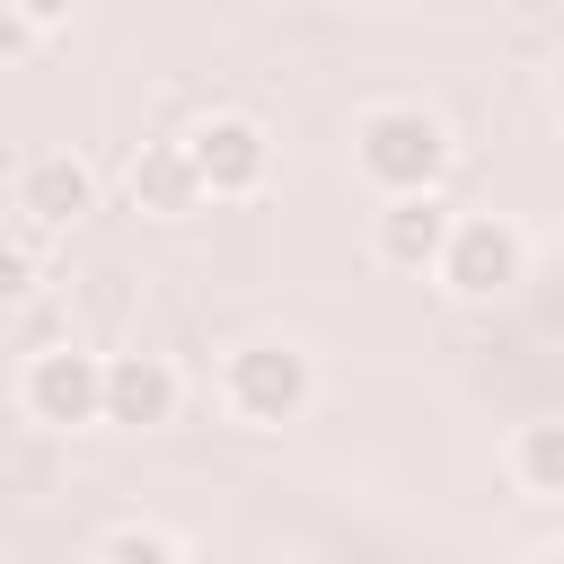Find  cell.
Masks as SVG:
<instances>
[{
    "instance_id": "obj_12",
    "label": "cell",
    "mask_w": 564,
    "mask_h": 564,
    "mask_svg": "<svg viewBox=\"0 0 564 564\" xmlns=\"http://www.w3.org/2000/svg\"><path fill=\"white\" fill-rule=\"evenodd\" d=\"M53 26H62V9H9L0 0V62H18L26 44H44Z\"/></svg>"
},
{
    "instance_id": "obj_2",
    "label": "cell",
    "mask_w": 564,
    "mask_h": 564,
    "mask_svg": "<svg viewBox=\"0 0 564 564\" xmlns=\"http://www.w3.org/2000/svg\"><path fill=\"white\" fill-rule=\"evenodd\" d=\"M308 397H317V361H308L291 335L229 344V361H220V405H229L238 423L282 432V423H300V414H308Z\"/></svg>"
},
{
    "instance_id": "obj_5",
    "label": "cell",
    "mask_w": 564,
    "mask_h": 564,
    "mask_svg": "<svg viewBox=\"0 0 564 564\" xmlns=\"http://www.w3.org/2000/svg\"><path fill=\"white\" fill-rule=\"evenodd\" d=\"M529 273V247H520V229L502 220V212H458V229H449V247H441V291L449 300H502L511 282Z\"/></svg>"
},
{
    "instance_id": "obj_4",
    "label": "cell",
    "mask_w": 564,
    "mask_h": 564,
    "mask_svg": "<svg viewBox=\"0 0 564 564\" xmlns=\"http://www.w3.org/2000/svg\"><path fill=\"white\" fill-rule=\"evenodd\" d=\"M185 159H194V176H203L212 203H238V194H256V185L273 176V132H264V115H247V106H212V115L185 132Z\"/></svg>"
},
{
    "instance_id": "obj_9",
    "label": "cell",
    "mask_w": 564,
    "mask_h": 564,
    "mask_svg": "<svg viewBox=\"0 0 564 564\" xmlns=\"http://www.w3.org/2000/svg\"><path fill=\"white\" fill-rule=\"evenodd\" d=\"M132 203L141 212H159V220H185V212H203L212 194H203V176H194V159H185V141H150L141 159H132Z\"/></svg>"
},
{
    "instance_id": "obj_8",
    "label": "cell",
    "mask_w": 564,
    "mask_h": 564,
    "mask_svg": "<svg viewBox=\"0 0 564 564\" xmlns=\"http://www.w3.org/2000/svg\"><path fill=\"white\" fill-rule=\"evenodd\" d=\"M18 212H26L35 229H70L79 212H97V167H88L79 150H35V159L18 167Z\"/></svg>"
},
{
    "instance_id": "obj_3",
    "label": "cell",
    "mask_w": 564,
    "mask_h": 564,
    "mask_svg": "<svg viewBox=\"0 0 564 564\" xmlns=\"http://www.w3.org/2000/svg\"><path fill=\"white\" fill-rule=\"evenodd\" d=\"M18 405H26V423H44V432L106 423V352H79V344H44V352H26V370H18Z\"/></svg>"
},
{
    "instance_id": "obj_14",
    "label": "cell",
    "mask_w": 564,
    "mask_h": 564,
    "mask_svg": "<svg viewBox=\"0 0 564 564\" xmlns=\"http://www.w3.org/2000/svg\"><path fill=\"white\" fill-rule=\"evenodd\" d=\"M546 106L564 115V53H555V70H546Z\"/></svg>"
},
{
    "instance_id": "obj_15",
    "label": "cell",
    "mask_w": 564,
    "mask_h": 564,
    "mask_svg": "<svg viewBox=\"0 0 564 564\" xmlns=\"http://www.w3.org/2000/svg\"><path fill=\"white\" fill-rule=\"evenodd\" d=\"M529 564H564V546H538V555H529Z\"/></svg>"
},
{
    "instance_id": "obj_7",
    "label": "cell",
    "mask_w": 564,
    "mask_h": 564,
    "mask_svg": "<svg viewBox=\"0 0 564 564\" xmlns=\"http://www.w3.org/2000/svg\"><path fill=\"white\" fill-rule=\"evenodd\" d=\"M176 405H185V379L167 352H106V423L159 432V423H176Z\"/></svg>"
},
{
    "instance_id": "obj_10",
    "label": "cell",
    "mask_w": 564,
    "mask_h": 564,
    "mask_svg": "<svg viewBox=\"0 0 564 564\" xmlns=\"http://www.w3.org/2000/svg\"><path fill=\"white\" fill-rule=\"evenodd\" d=\"M511 485H520L529 502H564V414L511 432Z\"/></svg>"
},
{
    "instance_id": "obj_13",
    "label": "cell",
    "mask_w": 564,
    "mask_h": 564,
    "mask_svg": "<svg viewBox=\"0 0 564 564\" xmlns=\"http://www.w3.org/2000/svg\"><path fill=\"white\" fill-rule=\"evenodd\" d=\"M35 291V247L26 238H0V308H18Z\"/></svg>"
},
{
    "instance_id": "obj_11",
    "label": "cell",
    "mask_w": 564,
    "mask_h": 564,
    "mask_svg": "<svg viewBox=\"0 0 564 564\" xmlns=\"http://www.w3.org/2000/svg\"><path fill=\"white\" fill-rule=\"evenodd\" d=\"M97 564H185V546L159 529V520H123L97 538Z\"/></svg>"
},
{
    "instance_id": "obj_1",
    "label": "cell",
    "mask_w": 564,
    "mask_h": 564,
    "mask_svg": "<svg viewBox=\"0 0 564 564\" xmlns=\"http://www.w3.org/2000/svg\"><path fill=\"white\" fill-rule=\"evenodd\" d=\"M352 167L379 185V203H405V194H441V167H449V123L414 97H379L352 115Z\"/></svg>"
},
{
    "instance_id": "obj_6",
    "label": "cell",
    "mask_w": 564,
    "mask_h": 564,
    "mask_svg": "<svg viewBox=\"0 0 564 564\" xmlns=\"http://www.w3.org/2000/svg\"><path fill=\"white\" fill-rule=\"evenodd\" d=\"M458 212L441 194H405V203H379L370 212V256L388 273H441V247H449Z\"/></svg>"
}]
</instances>
